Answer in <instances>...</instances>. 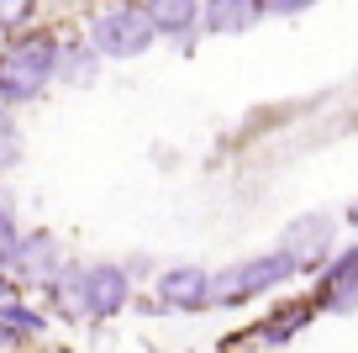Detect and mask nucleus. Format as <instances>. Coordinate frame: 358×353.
Instances as JSON below:
<instances>
[{
	"label": "nucleus",
	"instance_id": "obj_16",
	"mask_svg": "<svg viewBox=\"0 0 358 353\" xmlns=\"http://www.w3.org/2000/svg\"><path fill=\"white\" fill-rule=\"evenodd\" d=\"M22 237H27V232H22V216H16V206L6 200V190H0V254H11Z\"/></svg>",
	"mask_w": 358,
	"mask_h": 353
},
{
	"label": "nucleus",
	"instance_id": "obj_8",
	"mask_svg": "<svg viewBox=\"0 0 358 353\" xmlns=\"http://www.w3.org/2000/svg\"><path fill=\"white\" fill-rule=\"evenodd\" d=\"M316 306L327 311H358V243L337 248L316 279Z\"/></svg>",
	"mask_w": 358,
	"mask_h": 353
},
{
	"label": "nucleus",
	"instance_id": "obj_12",
	"mask_svg": "<svg viewBox=\"0 0 358 353\" xmlns=\"http://www.w3.org/2000/svg\"><path fill=\"white\" fill-rule=\"evenodd\" d=\"M253 22H264V6H253V0H206L201 6L206 32H248Z\"/></svg>",
	"mask_w": 358,
	"mask_h": 353
},
{
	"label": "nucleus",
	"instance_id": "obj_4",
	"mask_svg": "<svg viewBox=\"0 0 358 353\" xmlns=\"http://www.w3.org/2000/svg\"><path fill=\"white\" fill-rule=\"evenodd\" d=\"M64 264L69 258H64V248H58L53 232H27L11 254H0V269H6L16 285H43V290L64 275Z\"/></svg>",
	"mask_w": 358,
	"mask_h": 353
},
{
	"label": "nucleus",
	"instance_id": "obj_13",
	"mask_svg": "<svg viewBox=\"0 0 358 353\" xmlns=\"http://www.w3.org/2000/svg\"><path fill=\"white\" fill-rule=\"evenodd\" d=\"M306 321H311V306H306V300H295V306L274 311V317H268L264 327H258V338H264V342H274V348H280V342H285V338H295V332H301Z\"/></svg>",
	"mask_w": 358,
	"mask_h": 353
},
{
	"label": "nucleus",
	"instance_id": "obj_19",
	"mask_svg": "<svg viewBox=\"0 0 358 353\" xmlns=\"http://www.w3.org/2000/svg\"><path fill=\"white\" fill-rule=\"evenodd\" d=\"M16 290H22V285H16V279L6 275V269H0V306H11V300H16Z\"/></svg>",
	"mask_w": 358,
	"mask_h": 353
},
{
	"label": "nucleus",
	"instance_id": "obj_2",
	"mask_svg": "<svg viewBox=\"0 0 358 353\" xmlns=\"http://www.w3.org/2000/svg\"><path fill=\"white\" fill-rule=\"evenodd\" d=\"M301 275V264H295L290 254H253V258H237L232 269H222L216 275V306H248V300L268 296L274 285H285V279Z\"/></svg>",
	"mask_w": 358,
	"mask_h": 353
},
{
	"label": "nucleus",
	"instance_id": "obj_14",
	"mask_svg": "<svg viewBox=\"0 0 358 353\" xmlns=\"http://www.w3.org/2000/svg\"><path fill=\"white\" fill-rule=\"evenodd\" d=\"M0 321H6V327H11L22 342H32V338H43V332H48V317H43L37 306H27V300H11V306H0Z\"/></svg>",
	"mask_w": 358,
	"mask_h": 353
},
{
	"label": "nucleus",
	"instance_id": "obj_9",
	"mask_svg": "<svg viewBox=\"0 0 358 353\" xmlns=\"http://www.w3.org/2000/svg\"><path fill=\"white\" fill-rule=\"evenodd\" d=\"M148 16H153L158 37H169V43H179V48H190L195 32H206L195 0H158V6H148Z\"/></svg>",
	"mask_w": 358,
	"mask_h": 353
},
{
	"label": "nucleus",
	"instance_id": "obj_22",
	"mask_svg": "<svg viewBox=\"0 0 358 353\" xmlns=\"http://www.w3.org/2000/svg\"><path fill=\"white\" fill-rule=\"evenodd\" d=\"M0 179H6V158H0Z\"/></svg>",
	"mask_w": 358,
	"mask_h": 353
},
{
	"label": "nucleus",
	"instance_id": "obj_18",
	"mask_svg": "<svg viewBox=\"0 0 358 353\" xmlns=\"http://www.w3.org/2000/svg\"><path fill=\"white\" fill-rule=\"evenodd\" d=\"M264 16H306V0H280V6H264Z\"/></svg>",
	"mask_w": 358,
	"mask_h": 353
},
{
	"label": "nucleus",
	"instance_id": "obj_10",
	"mask_svg": "<svg viewBox=\"0 0 358 353\" xmlns=\"http://www.w3.org/2000/svg\"><path fill=\"white\" fill-rule=\"evenodd\" d=\"M101 79V53L90 48V37L79 43V37H64V48H58V85L69 90H90Z\"/></svg>",
	"mask_w": 358,
	"mask_h": 353
},
{
	"label": "nucleus",
	"instance_id": "obj_7",
	"mask_svg": "<svg viewBox=\"0 0 358 353\" xmlns=\"http://www.w3.org/2000/svg\"><path fill=\"white\" fill-rule=\"evenodd\" d=\"M332 237H337V221L327 216V211H306V216L285 221L280 254H290L301 269H316L322 258H332Z\"/></svg>",
	"mask_w": 358,
	"mask_h": 353
},
{
	"label": "nucleus",
	"instance_id": "obj_6",
	"mask_svg": "<svg viewBox=\"0 0 358 353\" xmlns=\"http://www.w3.org/2000/svg\"><path fill=\"white\" fill-rule=\"evenodd\" d=\"M127 306H132V275H127V264H111V258L85 264V317L111 321Z\"/></svg>",
	"mask_w": 358,
	"mask_h": 353
},
{
	"label": "nucleus",
	"instance_id": "obj_20",
	"mask_svg": "<svg viewBox=\"0 0 358 353\" xmlns=\"http://www.w3.org/2000/svg\"><path fill=\"white\" fill-rule=\"evenodd\" d=\"M11 348H22V338H16V332L0 321V353H11Z\"/></svg>",
	"mask_w": 358,
	"mask_h": 353
},
{
	"label": "nucleus",
	"instance_id": "obj_5",
	"mask_svg": "<svg viewBox=\"0 0 358 353\" xmlns=\"http://www.w3.org/2000/svg\"><path fill=\"white\" fill-rule=\"evenodd\" d=\"M153 300L164 311H190L195 317V311L216 306V275L201 269V264H169L153 279Z\"/></svg>",
	"mask_w": 358,
	"mask_h": 353
},
{
	"label": "nucleus",
	"instance_id": "obj_11",
	"mask_svg": "<svg viewBox=\"0 0 358 353\" xmlns=\"http://www.w3.org/2000/svg\"><path fill=\"white\" fill-rule=\"evenodd\" d=\"M43 296H48V306L58 311V321H90V317H85V264H74V258H69L64 275H58Z\"/></svg>",
	"mask_w": 358,
	"mask_h": 353
},
{
	"label": "nucleus",
	"instance_id": "obj_21",
	"mask_svg": "<svg viewBox=\"0 0 358 353\" xmlns=\"http://www.w3.org/2000/svg\"><path fill=\"white\" fill-rule=\"evenodd\" d=\"M348 227H358V200H353V206H348Z\"/></svg>",
	"mask_w": 358,
	"mask_h": 353
},
{
	"label": "nucleus",
	"instance_id": "obj_15",
	"mask_svg": "<svg viewBox=\"0 0 358 353\" xmlns=\"http://www.w3.org/2000/svg\"><path fill=\"white\" fill-rule=\"evenodd\" d=\"M22 127H16V116H11V111H6V106H0V158H6V169H16V164H22Z\"/></svg>",
	"mask_w": 358,
	"mask_h": 353
},
{
	"label": "nucleus",
	"instance_id": "obj_17",
	"mask_svg": "<svg viewBox=\"0 0 358 353\" xmlns=\"http://www.w3.org/2000/svg\"><path fill=\"white\" fill-rule=\"evenodd\" d=\"M22 22H32V6H27V0H16V6H11V0H0V37H11ZM16 37H22V32H16Z\"/></svg>",
	"mask_w": 358,
	"mask_h": 353
},
{
	"label": "nucleus",
	"instance_id": "obj_1",
	"mask_svg": "<svg viewBox=\"0 0 358 353\" xmlns=\"http://www.w3.org/2000/svg\"><path fill=\"white\" fill-rule=\"evenodd\" d=\"M58 48H64V37L48 27H27L22 37L0 48V106L16 111L43 100L58 85Z\"/></svg>",
	"mask_w": 358,
	"mask_h": 353
},
{
	"label": "nucleus",
	"instance_id": "obj_3",
	"mask_svg": "<svg viewBox=\"0 0 358 353\" xmlns=\"http://www.w3.org/2000/svg\"><path fill=\"white\" fill-rule=\"evenodd\" d=\"M158 43V27L148 16V6H106L95 22H90V48L101 58H143Z\"/></svg>",
	"mask_w": 358,
	"mask_h": 353
}]
</instances>
